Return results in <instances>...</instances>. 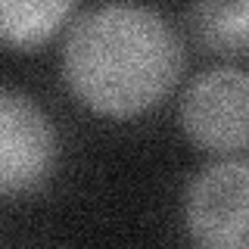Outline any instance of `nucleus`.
<instances>
[{"label":"nucleus","instance_id":"1","mask_svg":"<svg viewBox=\"0 0 249 249\" xmlns=\"http://www.w3.org/2000/svg\"><path fill=\"white\" fill-rule=\"evenodd\" d=\"M184 41L153 6L103 3L78 13L62 44V75L84 106L137 115L175 90Z\"/></svg>","mask_w":249,"mask_h":249},{"label":"nucleus","instance_id":"2","mask_svg":"<svg viewBox=\"0 0 249 249\" xmlns=\"http://www.w3.org/2000/svg\"><path fill=\"white\" fill-rule=\"evenodd\" d=\"M181 124L196 146L221 156H243L249 140V78L243 69L215 66L187 84Z\"/></svg>","mask_w":249,"mask_h":249},{"label":"nucleus","instance_id":"3","mask_svg":"<svg viewBox=\"0 0 249 249\" xmlns=\"http://www.w3.org/2000/svg\"><path fill=\"white\" fill-rule=\"evenodd\" d=\"M184 218L196 249H246L249 165L243 156H224L193 178Z\"/></svg>","mask_w":249,"mask_h":249},{"label":"nucleus","instance_id":"4","mask_svg":"<svg viewBox=\"0 0 249 249\" xmlns=\"http://www.w3.org/2000/svg\"><path fill=\"white\" fill-rule=\"evenodd\" d=\"M56 124L28 93L0 88V193H25L50 178Z\"/></svg>","mask_w":249,"mask_h":249},{"label":"nucleus","instance_id":"5","mask_svg":"<svg viewBox=\"0 0 249 249\" xmlns=\"http://www.w3.org/2000/svg\"><path fill=\"white\" fill-rule=\"evenodd\" d=\"M72 13L69 0H0V41L16 47L44 44Z\"/></svg>","mask_w":249,"mask_h":249},{"label":"nucleus","instance_id":"6","mask_svg":"<svg viewBox=\"0 0 249 249\" xmlns=\"http://www.w3.org/2000/svg\"><path fill=\"white\" fill-rule=\"evenodd\" d=\"M193 31L215 53H243L249 37V3H196L190 10Z\"/></svg>","mask_w":249,"mask_h":249}]
</instances>
